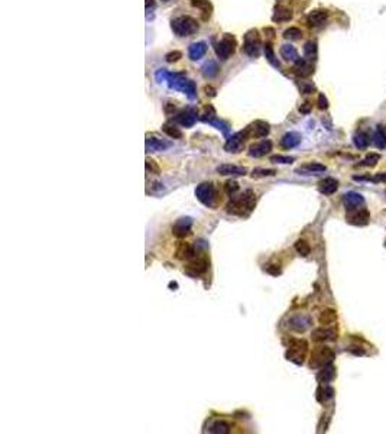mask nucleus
<instances>
[{"instance_id": "nucleus-1", "label": "nucleus", "mask_w": 386, "mask_h": 434, "mask_svg": "<svg viewBox=\"0 0 386 434\" xmlns=\"http://www.w3.org/2000/svg\"><path fill=\"white\" fill-rule=\"evenodd\" d=\"M256 206V195L252 190H246L239 195H231L226 206V212L234 216H248Z\"/></svg>"}, {"instance_id": "nucleus-2", "label": "nucleus", "mask_w": 386, "mask_h": 434, "mask_svg": "<svg viewBox=\"0 0 386 434\" xmlns=\"http://www.w3.org/2000/svg\"><path fill=\"white\" fill-rule=\"evenodd\" d=\"M171 29L180 38L191 36L193 33L198 31V24L195 19L190 18V16H178V18L172 19Z\"/></svg>"}, {"instance_id": "nucleus-3", "label": "nucleus", "mask_w": 386, "mask_h": 434, "mask_svg": "<svg viewBox=\"0 0 386 434\" xmlns=\"http://www.w3.org/2000/svg\"><path fill=\"white\" fill-rule=\"evenodd\" d=\"M336 355L333 352L331 347L328 346H317L313 353H311V361H310V366L314 369H321L324 366L330 365L334 361Z\"/></svg>"}, {"instance_id": "nucleus-4", "label": "nucleus", "mask_w": 386, "mask_h": 434, "mask_svg": "<svg viewBox=\"0 0 386 434\" xmlns=\"http://www.w3.org/2000/svg\"><path fill=\"white\" fill-rule=\"evenodd\" d=\"M308 352V343L304 339H292L287 350V359L296 363V365H302L305 355Z\"/></svg>"}, {"instance_id": "nucleus-5", "label": "nucleus", "mask_w": 386, "mask_h": 434, "mask_svg": "<svg viewBox=\"0 0 386 434\" xmlns=\"http://www.w3.org/2000/svg\"><path fill=\"white\" fill-rule=\"evenodd\" d=\"M195 195L197 200L207 206V207H214L216 206V200H217V193L216 188L211 183H201L200 186L195 188Z\"/></svg>"}, {"instance_id": "nucleus-6", "label": "nucleus", "mask_w": 386, "mask_h": 434, "mask_svg": "<svg viewBox=\"0 0 386 434\" xmlns=\"http://www.w3.org/2000/svg\"><path fill=\"white\" fill-rule=\"evenodd\" d=\"M236 45H237L236 38H234L233 35H230V33H226L225 36L222 38V41L216 45V54H217V57H219L222 61L228 60V58L234 54V51H236Z\"/></svg>"}, {"instance_id": "nucleus-7", "label": "nucleus", "mask_w": 386, "mask_h": 434, "mask_svg": "<svg viewBox=\"0 0 386 434\" xmlns=\"http://www.w3.org/2000/svg\"><path fill=\"white\" fill-rule=\"evenodd\" d=\"M243 52L249 57H257L260 54V36L256 29L246 32L243 41Z\"/></svg>"}, {"instance_id": "nucleus-8", "label": "nucleus", "mask_w": 386, "mask_h": 434, "mask_svg": "<svg viewBox=\"0 0 386 434\" xmlns=\"http://www.w3.org/2000/svg\"><path fill=\"white\" fill-rule=\"evenodd\" d=\"M169 86H171V89H174V90L184 92V93L187 94L190 98H194V97L197 96V90H195V84H194V81L182 78L180 74L174 75V83H171Z\"/></svg>"}, {"instance_id": "nucleus-9", "label": "nucleus", "mask_w": 386, "mask_h": 434, "mask_svg": "<svg viewBox=\"0 0 386 434\" xmlns=\"http://www.w3.org/2000/svg\"><path fill=\"white\" fill-rule=\"evenodd\" d=\"M339 336L337 326H322L313 332V340L314 341H330L336 340Z\"/></svg>"}, {"instance_id": "nucleus-10", "label": "nucleus", "mask_w": 386, "mask_h": 434, "mask_svg": "<svg viewBox=\"0 0 386 434\" xmlns=\"http://www.w3.org/2000/svg\"><path fill=\"white\" fill-rule=\"evenodd\" d=\"M347 221L353 226H366L370 221V213L364 207H359L356 210L347 212Z\"/></svg>"}, {"instance_id": "nucleus-11", "label": "nucleus", "mask_w": 386, "mask_h": 434, "mask_svg": "<svg viewBox=\"0 0 386 434\" xmlns=\"http://www.w3.org/2000/svg\"><path fill=\"white\" fill-rule=\"evenodd\" d=\"M191 227H193V218L191 217H181L174 223L172 235L178 239H182L191 232Z\"/></svg>"}, {"instance_id": "nucleus-12", "label": "nucleus", "mask_w": 386, "mask_h": 434, "mask_svg": "<svg viewBox=\"0 0 386 434\" xmlns=\"http://www.w3.org/2000/svg\"><path fill=\"white\" fill-rule=\"evenodd\" d=\"M269 124L263 121H256L255 123H252L250 126H248L245 129V133L248 138H263L269 133Z\"/></svg>"}, {"instance_id": "nucleus-13", "label": "nucleus", "mask_w": 386, "mask_h": 434, "mask_svg": "<svg viewBox=\"0 0 386 434\" xmlns=\"http://www.w3.org/2000/svg\"><path fill=\"white\" fill-rule=\"evenodd\" d=\"M246 139H248V136H246L245 130H242V132L233 135V136L226 142L225 149L227 152H239V151L242 149V146H243V144H245Z\"/></svg>"}, {"instance_id": "nucleus-14", "label": "nucleus", "mask_w": 386, "mask_h": 434, "mask_svg": "<svg viewBox=\"0 0 386 434\" xmlns=\"http://www.w3.org/2000/svg\"><path fill=\"white\" fill-rule=\"evenodd\" d=\"M271 151H272V142L265 139V141H260L257 144H253L249 148V155L253 156V158H260V156H265L266 154H269Z\"/></svg>"}, {"instance_id": "nucleus-15", "label": "nucleus", "mask_w": 386, "mask_h": 434, "mask_svg": "<svg viewBox=\"0 0 386 434\" xmlns=\"http://www.w3.org/2000/svg\"><path fill=\"white\" fill-rule=\"evenodd\" d=\"M343 201H344V207H346L347 212L356 210V209H359V207H362L364 204V198L359 193H347L344 195V200Z\"/></svg>"}, {"instance_id": "nucleus-16", "label": "nucleus", "mask_w": 386, "mask_h": 434, "mask_svg": "<svg viewBox=\"0 0 386 434\" xmlns=\"http://www.w3.org/2000/svg\"><path fill=\"white\" fill-rule=\"evenodd\" d=\"M327 18H328L327 10L317 9V10L310 12V15L307 16V22H308L310 26H321V25H324V22L327 21Z\"/></svg>"}, {"instance_id": "nucleus-17", "label": "nucleus", "mask_w": 386, "mask_h": 434, "mask_svg": "<svg viewBox=\"0 0 386 434\" xmlns=\"http://www.w3.org/2000/svg\"><path fill=\"white\" fill-rule=\"evenodd\" d=\"M217 172L220 175H234V177H239V175H245L248 172V169L245 167H237V165H231V164H223V165H219L217 167Z\"/></svg>"}, {"instance_id": "nucleus-18", "label": "nucleus", "mask_w": 386, "mask_h": 434, "mask_svg": "<svg viewBox=\"0 0 386 434\" xmlns=\"http://www.w3.org/2000/svg\"><path fill=\"white\" fill-rule=\"evenodd\" d=\"M325 171H327L325 165L318 164V162H308L296 169V172H299L302 175H314V174H320V172H325Z\"/></svg>"}, {"instance_id": "nucleus-19", "label": "nucleus", "mask_w": 386, "mask_h": 434, "mask_svg": "<svg viewBox=\"0 0 386 434\" xmlns=\"http://www.w3.org/2000/svg\"><path fill=\"white\" fill-rule=\"evenodd\" d=\"M311 326V318L307 315H295L290 320V327L296 332H304Z\"/></svg>"}, {"instance_id": "nucleus-20", "label": "nucleus", "mask_w": 386, "mask_h": 434, "mask_svg": "<svg viewBox=\"0 0 386 434\" xmlns=\"http://www.w3.org/2000/svg\"><path fill=\"white\" fill-rule=\"evenodd\" d=\"M294 71L299 77H308V75H311L314 72V65L310 61H307V60H301L299 58L298 61L295 62Z\"/></svg>"}, {"instance_id": "nucleus-21", "label": "nucleus", "mask_w": 386, "mask_h": 434, "mask_svg": "<svg viewBox=\"0 0 386 434\" xmlns=\"http://www.w3.org/2000/svg\"><path fill=\"white\" fill-rule=\"evenodd\" d=\"M205 52H207V44L205 42H194L188 48V57L193 61L203 58L205 55Z\"/></svg>"}, {"instance_id": "nucleus-22", "label": "nucleus", "mask_w": 386, "mask_h": 434, "mask_svg": "<svg viewBox=\"0 0 386 434\" xmlns=\"http://www.w3.org/2000/svg\"><path fill=\"white\" fill-rule=\"evenodd\" d=\"M187 269L190 272H193L194 275H201L204 272H207L208 269V262L205 258H197V259H193V262L188 264Z\"/></svg>"}, {"instance_id": "nucleus-23", "label": "nucleus", "mask_w": 386, "mask_h": 434, "mask_svg": "<svg viewBox=\"0 0 386 434\" xmlns=\"http://www.w3.org/2000/svg\"><path fill=\"white\" fill-rule=\"evenodd\" d=\"M337 188H339V181H337L336 178H331V177L324 178V180H321V181L318 183V190H320V193L325 194V195H331V194H334V193L337 191Z\"/></svg>"}, {"instance_id": "nucleus-24", "label": "nucleus", "mask_w": 386, "mask_h": 434, "mask_svg": "<svg viewBox=\"0 0 386 434\" xmlns=\"http://www.w3.org/2000/svg\"><path fill=\"white\" fill-rule=\"evenodd\" d=\"M171 146L169 142H165L158 138H146V151L149 152H159V151H165Z\"/></svg>"}, {"instance_id": "nucleus-25", "label": "nucleus", "mask_w": 386, "mask_h": 434, "mask_svg": "<svg viewBox=\"0 0 386 434\" xmlns=\"http://www.w3.org/2000/svg\"><path fill=\"white\" fill-rule=\"evenodd\" d=\"M301 142V135L296 132H290L287 135H284V138L281 139V146L284 149H292L295 146H298Z\"/></svg>"}, {"instance_id": "nucleus-26", "label": "nucleus", "mask_w": 386, "mask_h": 434, "mask_svg": "<svg viewBox=\"0 0 386 434\" xmlns=\"http://www.w3.org/2000/svg\"><path fill=\"white\" fill-rule=\"evenodd\" d=\"M195 121H197V116H195L193 110H182L175 118L177 123H180L181 126H185V127H191L195 123Z\"/></svg>"}, {"instance_id": "nucleus-27", "label": "nucleus", "mask_w": 386, "mask_h": 434, "mask_svg": "<svg viewBox=\"0 0 386 434\" xmlns=\"http://www.w3.org/2000/svg\"><path fill=\"white\" fill-rule=\"evenodd\" d=\"M191 4L194 7L200 9L201 10V15H203V19L207 21L210 16H211V12H213V4L210 0H191Z\"/></svg>"}, {"instance_id": "nucleus-28", "label": "nucleus", "mask_w": 386, "mask_h": 434, "mask_svg": "<svg viewBox=\"0 0 386 434\" xmlns=\"http://www.w3.org/2000/svg\"><path fill=\"white\" fill-rule=\"evenodd\" d=\"M175 256H177V259H181V261L193 259L194 248L190 245V243H184V242H181V243L178 245V248H177Z\"/></svg>"}, {"instance_id": "nucleus-29", "label": "nucleus", "mask_w": 386, "mask_h": 434, "mask_svg": "<svg viewBox=\"0 0 386 434\" xmlns=\"http://www.w3.org/2000/svg\"><path fill=\"white\" fill-rule=\"evenodd\" d=\"M334 376H336V369H334V366L330 363V365H327V366L321 368V371H320L318 375H317V379H318V382H321V384H327V382H331V381L334 379Z\"/></svg>"}, {"instance_id": "nucleus-30", "label": "nucleus", "mask_w": 386, "mask_h": 434, "mask_svg": "<svg viewBox=\"0 0 386 434\" xmlns=\"http://www.w3.org/2000/svg\"><path fill=\"white\" fill-rule=\"evenodd\" d=\"M281 55H282L284 60H287V61L296 62L299 60V57H298V51H296L295 47H292L291 44L282 45V48H281Z\"/></svg>"}, {"instance_id": "nucleus-31", "label": "nucleus", "mask_w": 386, "mask_h": 434, "mask_svg": "<svg viewBox=\"0 0 386 434\" xmlns=\"http://www.w3.org/2000/svg\"><path fill=\"white\" fill-rule=\"evenodd\" d=\"M291 18H292V12H291L290 9H287L284 6H276L272 19L275 22H287V21H290Z\"/></svg>"}, {"instance_id": "nucleus-32", "label": "nucleus", "mask_w": 386, "mask_h": 434, "mask_svg": "<svg viewBox=\"0 0 386 434\" xmlns=\"http://www.w3.org/2000/svg\"><path fill=\"white\" fill-rule=\"evenodd\" d=\"M373 144L379 148L384 149L386 148V132L382 126H378L375 133H373Z\"/></svg>"}, {"instance_id": "nucleus-33", "label": "nucleus", "mask_w": 386, "mask_h": 434, "mask_svg": "<svg viewBox=\"0 0 386 434\" xmlns=\"http://www.w3.org/2000/svg\"><path fill=\"white\" fill-rule=\"evenodd\" d=\"M208 432L210 433H216V434H227L230 432V424L226 423L225 420H219V421H214L210 427H208Z\"/></svg>"}, {"instance_id": "nucleus-34", "label": "nucleus", "mask_w": 386, "mask_h": 434, "mask_svg": "<svg viewBox=\"0 0 386 434\" xmlns=\"http://www.w3.org/2000/svg\"><path fill=\"white\" fill-rule=\"evenodd\" d=\"M201 72H203V75H204L205 78H213V77H216L217 72H219V65L216 64V61L205 62V64L203 65V68H201Z\"/></svg>"}, {"instance_id": "nucleus-35", "label": "nucleus", "mask_w": 386, "mask_h": 434, "mask_svg": "<svg viewBox=\"0 0 386 434\" xmlns=\"http://www.w3.org/2000/svg\"><path fill=\"white\" fill-rule=\"evenodd\" d=\"M333 395H334V389H333L331 386H328V385L320 386V388L317 389V400H318L320 403L328 401L330 398H333Z\"/></svg>"}, {"instance_id": "nucleus-36", "label": "nucleus", "mask_w": 386, "mask_h": 434, "mask_svg": "<svg viewBox=\"0 0 386 434\" xmlns=\"http://www.w3.org/2000/svg\"><path fill=\"white\" fill-rule=\"evenodd\" d=\"M162 130H163L168 136H171V138H174V139H180V138L182 136V132L180 130V127H177L175 124L171 123V122L163 124V126H162Z\"/></svg>"}, {"instance_id": "nucleus-37", "label": "nucleus", "mask_w": 386, "mask_h": 434, "mask_svg": "<svg viewBox=\"0 0 386 434\" xmlns=\"http://www.w3.org/2000/svg\"><path fill=\"white\" fill-rule=\"evenodd\" d=\"M336 320H337V314L334 310L322 311L321 315H320V324L322 326H330V324L336 323Z\"/></svg>"}, {"instance_id": "nucleus-38", "label": "nucleus", "mask_w": 386, "mask_h": 434, "mask_svg": "<svg viewBox=\"0 0 386 434\" xmlns=\"http://www.w3.org/2000/svg\"><path fill=\"white\" fill-rule=\"evenodd\" d=\"M353 141H354V145H356L359 149H364V148H367V145H369V138H367V135L363 133V132L354 135Z\"/></svg>"}, {"instance_id": "nucleus-39", "label": "nucleus", "mask_w": 386, "mask_h": 434, "mask_svg": "<svg viewBox=\"0 0 386 434\" xmlns=\"http://www.w3.org/2000/svg\"><path fill=\"white\" fill-rule=\"evenodd\" d=\"M304 54L308 60H314V57L317 55V44L314 41H308L304 47Z\"/></svg>"}, {"instance_id": "nucleus-40", "label": "nucleus", "mask_w": 386, "mask_h": 434, "mask_svg": "<svg viewBox=\"0 0 386 434\" xmlns=\"http://www.w3.org/2000/svg\"><path fill=\"white\" fill-rule=\"evenodd\" d=\"M295 250H296L301 256H308L310 252H311V248H310V245H308L305 241H296V243H295Z\"/></svg>"}, {"instance_id": "nucleus-41", "label": "nucleus", "mask_w": 386, "mask_h": 434, "mask_svg": "<svg viewBox=\"0 0 386 434\" xmlns=\"http://www.w3.org/2000/svg\"><path fill=\"white\" fill-rule=\"evenodd\" d=\"M265 55H266V60L271 62L273 67L279 68V62L275 58V54H273V49H272V45L271 44H266L265 45Z\"/></svg>"}, {"instance_id": "nucleus-42", "label": "nucleus", "mask_w": 386, "mask_h": 434, "mask_svg": "<svg viewBox=\"0 0 386 434\" xmlns=\"http://www.w3.org/2000/svg\"><path fill=\"white\" fill-rule=\"evenodd\" d=\"M276 174L275 169H262V168H256L252 171V177L253 178H262V177H273Z\"/></svg>"}, {"instance_id": "nucleus-43", "label": "nucleus", "mask_w": 386, "mask_h": 434, "mask_svg": "<svg viewBox=\"0 0 386 434\" xmlns=\"http://www.w3.org/2000/svg\"><path fill=\"white\" fill-rule=\"evenodd\" d=\"M301 35H302V32L299 31L298 28H290V29H287V31L284 32V38H285V39H290V41H296V39H299Z\"/></svg>"}, {"instance_id": "nucleus-44", "label": "nucleus", "mask_w": 386, "mask_h": 434, "mask_svg": "<svg viewBox=\"0 0 386 434\" xmlns=\"http://www.w3.org/2000/svg\"><path fill=\"white\" fill-rule=\"evenodd\" d=\"M379 158H381V156L378 155V154H369V155L363 159L362 165H364V167H375V165L378 164Z\"/></svg>"}, {"instance_id": "nucleus-45", "label": "nucleus", "mask_w": 386, "mask_h": 434, "mask_svg": "<svg viewBox=\"0 0 386 434\" xmlns=\"http://www.w3.org/2000/svg\"><path fill=\"white\" fill-rule=\"evenodd\" d=\"M295 158L292 156H284V155H273L271 156V162H275V164H291L294 162Z\"/></svg>"}, {"instance_id": "nucleus-46", "label": "nucleus", "mask_w": 386, "mask_h": 434, "mask_svg": "<svg viewBox=\"0 0 386 434\" xmlns=\"http://www.w3.org/2000/svg\"><path fill=\"white\" fill-rule=\"evenodd\" d=\"M146 171L151 172V174H159V167L154 159L146 158Z\"/></svg>"}, {"instance_id": "nucleus-47", "label": "nucleus", "mask_w": 386, "mask_h": 434, "mask_svg": "<svg viewBox=\"0 0 386 434\" xmlns=\"http://www.w3.org/2000/svg\"><path fill=\"white\" fill-rule=\"evenodd\" d=\"M225 190L228 195H234L239 191V184L236 181H227L225 186Z\"/></svg>"}, {"instance_id": "nucleus-48", "label": "nucleus", "mask_w": 386, "mask_h": 434, "mask_svg": "<svg viewBox=\"0 0 386 434\" xmlns=\"http://www.w3.org/2000/svg\"><path fill=\"white\" fill-rule=\"evenodd\" d=\"M182 57V54L180 52V51H174V52H169V54H166V61L168 62H174V61H178L180 58Z\"/></svg>"}, {"instance_id": "nucleus-49", "label": "nucleus", "mask_w": 386, "mask_h": 434, "mask_svg": "<svg viewBox=\"0 0 386 434\" xmlns=\"http://www.w3.org/2000/svg\"><path fill=\"white\" fill-rule=\"evenodd\" d=\"M265 269H266V272H269L271 275H281V272H282L281 268H279L278 265H268Z\"/></svg>"}, {"instance_id": "nucleus-50", "label": "nucleus", "mask_w": 386, "mask_h": 434, "mask_svg": "<svg viewBox=\"0 0 386 434\" xmlns=\"http://www.w3.org/2000/svg\"><path fill=\"white\" fill-rule=\"evenodd\" d=\"M318 107H320V109H327V107H328V101H327V98H325L324 94H320V96H318Z\"/></svg>"}, {"instance_id": "nucleus-51", "label": "nucleus", "mask_w": 386, "mask_h": 434, "mask_svg": "<svg viewBox=\"0 0 386 434\" xmlns=\"http://www.w3.org/2000/svg\"><path fill=\"white\" fill-rule=\"evenodd\" d=\"M367 180H372V181H375V183H385L386 181V172H381V174H378L376 177H373V178H367Z\"/></svg>"}, {"instance_id": "nucleus-52", "label": "nucleus", "mask_w": 386, "mask_h": 434, "mask_svg": "<svg viewBox=\"0 0 386 434\" xmlns=\"http://www.w3.org/2000/svg\"><path fill=\"white\" fill-rule=\"evenodd\" d=\"M313 90H314V86H313V84H307V83H304V86L301 87V92L305 94L311 93Z\"/></svg>"}, {"instance_id": "nucleus-53", "label": "nucleus", "mask_w": 386, "mask_h": 434, "mask_svg": "<svg viewBox=\"0 0 386 434\" xmlns=\"http://www.w3.org/2000/svg\"><path fill=\"white\" fill-rule=\"evenodd\" d=\"M310 109H311V104H310V103H305L304 106L299 107V112H301V113H308Z\"/></svg>"}, {"instance_id": "nucleus-54", "label": "nucleus", "mask_w": 386, "mask_h": 434, "mask_svg": "<svg viewBox=\"0 0 386 434\" xmlns=\"http://www.w3.org/2000/svg\"><path fill=\"white\" fill-rule=\"evenodd\" d=\"M149 7H155V1L154 0H146V10H149Z\"/></svg>"}, {"instance_id": "nucleus-55", "label": "nucleus", "mask_w": 386, "mask_h": 434, "mask_svg": "<svg viewBox=\"0 0 386 434\" xmlns=\"http://www.w3.org/2000/svg\"><path fill=\"white\" fill-rule=\"evenodd\" d=\"M163 1H166V0H163Z\"/></svg>"}]
</instances>
